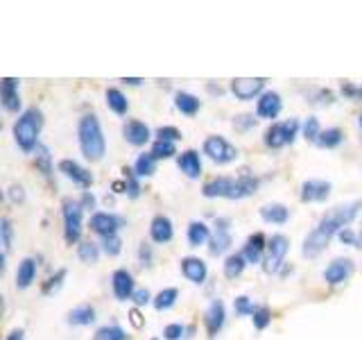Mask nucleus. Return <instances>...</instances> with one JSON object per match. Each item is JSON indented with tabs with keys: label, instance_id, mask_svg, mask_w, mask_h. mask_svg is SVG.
Here are the masks:
<instances>
[{
	"label": "nucleus",
	"instance_id": "34",
	"mask_svg": "<svg viewBox=\"0 0 362 340\" xmlns=\"http://www.w3.org/2000/svg\"><path fill=\"white\" fill-rule=\"evenodd\" d=\"M177 300H179V288L170 286V288H163V290H158L154 295L152 306H154L156 311H170L177 304Z\"/></svg>",
	"mask_w": 362,
	"mask_h": 340
},
{
	"label": "nucleus",
	"instance_id": "60",
	"mask_svg": "<svg viewBox=\"0 0 362 340\" xmlns=\"http://www.w3.org/2000/svg\"><path fill=\"white\" fill-rule=\"evenodd\" d=\"M150 340H158V338H150Z\"/></svg>",
	"mask_w": 362,
	"mask_h": 340
},
{
	"label": "nucleus",
	"instance_id": "15",
	"mask_svg": "<svg viewBox=\"0 0 362 340\" xmlns=\"http://www.w3.org/2000/svg\"><path fill=\"white\" fill-rule=\"evenodd\" d=\"M111 290H113V298H116L118 302H127V300L134 298L136 281H134V275L127 268L113 270V275H111Z\"/></svg>",
	"mask_w": 362,
	"mask_h": 340
},
{
	"label": "nucleus",
	"instance_id": "36",
	"mask_svg": "<svg viewBox=\"0 0 362 340\" xmlns=\"http://www.w3.org/2000/svg\"><path fill=\"white\" fill-rule=\"evenodd\" d=\"M11 241H14V225H11V220L7 218V215H3V218H0V245H3V270H5L7 254H9V249H11Z\"/></svg>",
	"mask_w": 362,
	"mask_h": 340
},
{
	"label": "nucleus",
	"instance_id": "14",
	"mask_svg": "<svg viewBox=\"0 0 362 340\" xmlns=\"http://www.w3.org/2000/svg\"><path fill=\"white\" fill-rule=\"evenodd\" d=\"M333 184L326 179H305L301 188H299V198L303 204H313V202H326L331 198Z\"/></svg>",
	"mask_w": 362,
	"mask_h": 340
},
{
	"label": "nucleus",
	"instance_id": "47",
	"mask_svg": "<svg viewBox=\"0 0 362 340\" xmlns=\"http://www.w3.org/2000/svg\"><path fill=\"white\" fill-rule=\"evenodd\" d=\"M258 123V116H254V113H240V116L233 118V128L238 132H249L252 128H256Z\"/></svg>",
	"mask_w": 362,
	"mask_h": 340
},
{
	"label": "nucleus",
	"instance_id": "58",
	"mask_svg": "<svg viewBox=\"0 0 362 340\" xmlns=\"http://www.w3.org/2000/svg\"><path fill=\"white\" fill-rule=\"evenodd\" d=\"M7 340H25V338H23V332H21V329H14V332H9Z\"/></svg>",
	"mask_w": 362,
	"mask_h": 340
},
{
	"label": "nucleus",
	"instance_id": "22",
	"mask_svg": "<svg viewBox=\"0 0 362 340\" xmlns=\"http://www.w3.org/2000/svg\"><path fill=\"white\" fill-rule=\"evenodd\" d=\"M177 168L184 173L188 179H199L204 173V164H202V154L197 150H184L177 154Z\"/></svg>",
	"mask_w": 362,
	"mask_h": 340
},
{
	"label": "nucleus",
	"instance_id": "50",
	"mask_svg": "<svg viewBox=\"0 0 362 340\" xmlns=\"http://www.w3.org/2000/svg\"><path fill=\"white\" fill-rule=\"evenodd\" d=\"M339 94L349 100H362V86L360 84H354V82H342L339 86Z\"/></svg>",
	"mask_w": 362,
	"mask_h": 340
},
{
	"label": "nucleus",
	"instance_id": "5",
	"mask_svg": "<svg viewBox=\"0 0 362 340\" xmlns=\"http://www.w3.org/2000/svg\"><path fill=\"white\" fill-rule=\"evenodd\" d=\"M62 220H64V241L66 245H79L84 232V207L79 200H62Z\"/></svg>",
	"mask_w": 362,
	"mask_h": 340
},
{
	"label": "nucleus",
	"instance_id": "18",
	"mask_svg": "<svg viewBox=\"0 0 362 340\" xmlns=\"http://www.w3.org/2000/svg\"><path fill=\"white\" fill-rule=\"evenodd\" d=\"M18 86H21V82H18V79H14V77H5L3 82H0V102H3V109L7 113H18L21 107H23Z\"/></svg>",
	"mask_w": 362,
	"mask_h": 340
},
{
	"label": "nucleus",
	"instance_id": "35",
	"mask_svg": "<svg viewBox=\"0 0 362 340\" xmlns=\"http://www.w3.org/2000/svg\"><path fill=\"white\" fill-rule=\"evenodd\" d=\"M344 141V132L339 128H326L322 134H320V141H317V145L324 147V150H335V147H339Z\"/></svg>",
	"mask_w": 362,
	"mask_h": 340
},
{
	"label": "nucleus",
	"instance_id": "1",
	"mask_svg": "<svg viewBox=\"0 0 362 340\" xmlns=\"http://www.w3.org/2000/svg\"><path fill=\"white\" fill-rule=\"evenodd\" d=\"M362 209V202L356 200V202H346V204H339V207L331 209L328 213H324L320 222H317L313 230L308 232V236L303 238V245H301V254L305 259H317L324 249L331 245L333 238L346 230V227H351V222H354L358 218V213Z\"/></svg>",
	"mask_w": 362,
	"mask_h": 340
},
{
	"label": "nucleus",
	"instance_id": "53",
	"mask_svg": "<svg viewBox=\"0 0 362 340\" xmlns=\"http://www.w3.org/2000/svg\"><path fill=\"white\" fill-rule=\"evenodd\" d=\"M7 200L11 204H21V202H25V188H23L21 184H11L7 188Z\"/></svg>",
	"mask_w": 362,
	"mask_h": 340
},
{
	"label": "nucleus",
	"instance_id": "17",
	"mask_svg": "<svg viewBox=\"0 0 362 340\" xmlns=\"http://www.w3.org/2000/svg\"><path fill=\"white\" fill-rule=\"evenodd\" d=\"M267 241L263 232H256V234H249L247 241L243 245V256L247 259V264L252 266H258L265 261V254H267Z\"/></svg>",
	"mask_w": 362,
	"mask_h": 340
},
{
	"label": "nucleus",
	"instance_id": "4",
	"mask_svg": "<svg viewBox=\"0 0 362 340\" xmlns=\"http://www.w3.org/2000/svg\"><path fill=\"white\" fill-rule=\"evenodd\" d=\"M41 130H43V111L39 107H28L23 109V113H18L14 128H11V134H14V141L23 152L34 154V150L41 145L39 141Z\"/></svg>",
	"mask_w": 362,
	"mask_h": 340
},
{
	"label": "nucleus",
	"instance_id": "37",
	"mask_svg": "<svg viewBox=\"0 0 362 340\" xmlns=\"http://www.w3.org/2000/svg\"><path fill=\"white\" fill-rule=\"evenodd\" d=\"M66 277H68V270L66 268L54 270L52 275L41 283V295H54V293H59L62 286H64V281H66Z\"/></svg>",
	"mask_w": 362,
	"mask_h": 340
},
{
	"label": "nucleus",
	"instance_id": "57",
	"mask_svg": "<svg viewBox=\"0 0 362 340\" xmlns=\"http://www.w3.org/2000/svg\"><path fill=\"white\" fill-rule=\"evenodd\" d=\"M122 82H124V84H129V86H139V84L145 82V79H143V77H122Z\"/></svg>",
	"mask_w": 362,
	"mask_h": 340
},
{
	"label": "nucleus",
	"instance_id": "12",
	"mask_svg": "<svg viewBox=\"0 0 362 340\" xmlns=\"http://www.w3.org/2000/svg\"><path fill=\"white\" fill-rule=\"evenodd\" d=\"M265 84H267L265 77H235V79H231L229 89L238 100L247 102V100H254V98L258 100L260 96H263Z\"/></svg>",
	"mask_w": 362,
	"mask_h": 340
},
{
	"label": "nucleus",
	"instance_id": "6",
	"mask_svg": "<svg viewBox=\"0 0 362 340\" xmlns=\"http://www.w3.org/2000/svg\"><path fill=\"white\" fill-rule=\"evenodd\" d=\"M299 132H301V123L297 118L272 123L263 134V143H265V147H269V150H281V147L292 145L297 141Z\"/></svg>",
	"mask_w": 362,
	"mask_h": 340
},
{
	"label": "nucleus",
	"instance_id": "45",
	"mask_svg": "<svg viewBox=\"0 0 362 340\" xmlns=\"http://www.w3.org/2000/svg\"><path fill=\"white\" fill-rule=\"evenodd\" d=\"M154 136H156L158 141H170V143H177V141L181 139V136H184V134H181V132L175 128V125H161V128H156Z\"/></svg>",
	"mask_w": 362,
	"mask_h": 340
},
{
	"label": "nucleus",
	"instance_id": "19",
	"mask_svg": "<svg viewBox=\"0 0 362 340\" xmlns=\"http://www.w3.org/2000/svg\"><path fill=\"white\" fill-rule=\"evenodd\" d=\"M179 268H181V275L190 283H195V286H202V283L209 279V266H206V261L199 256H184L179 261Z\"/></svg>",
	"mask_w": 362,
	"mask_h": 340
},
{
	"label": "nucleus",
	"instance_id": "26",
	"mask_svg": "<svg viewBox=\"0 0 362 340\" xmlns=\"http://www.w3.org/2000/svg\"><path fill=\"white\" fill-rule=\"evenodd\" d=\"M211 236H213V230L204 220H190L188 222L186 238H188L190 247H202V245L211 243Z\"/></svg>",
	"mask_w": 362,
	"mask_h": 340
},
{
	"label": "nucleus",
	"instance_id": "51",
	"mask_svg": "<svg viewBox=\"0 0 362 340\" xmlns=\"http://www.w3.org/2000/svg\"><path fill=\"white\" fill-rule=\"evenodd\" d=\"M337 238H339V243L342 245H351V247H360V238H358V234L351 230V227H346V230H342L337 234Z\"/></svg>",
	"mask_w": 362,
	"mask_h": 340
},
{
	"label": "nucleus",
	"instance_id": "30",
	"mask_svg": "<svg viewBox=\"0 0 362 340\" xmlns=\"http://www.w3.org/2000/svg\"><path fill=\"white\" fill-rule=\"evenodd\" d=\"M247 266L249 264H247V259L243 256V252H231V254H226V259H224L222 272H224L226 279H238L245 272Z\"/></svg>",
	"mask_w": 362,
	"mask_h": 340
},
{
	"label": "nucleus",
	"instance_id": "33",
	"mask_svg": "<svg viewBox=\"0 0 362 340\" xmlns=\"http://www.w3.org/2000/svg\"><path fill=\"white\" fill-rule=\"evenodd\" d=\"M156 157L152 154V152H143V154H139L136 157V162H134V173L139 175L141 179L143 177H152L154 173H156Z\"/></svg>",
	"mask_w": 362,
	"mask_h": 340
},
{
	"label": "nucleus",
	"instance_id": "3",
	"mask_svg": "<svg viewBox=\"0 0 362 340\" xmlns=\"http://www.w3.org/2000/svg\"><path fill=\"white\" fill-rule=\"evenodd\" d=\"M77 143L84 159L90 164H98L107 154V139L102 132V123L95 113H84L77 120Z\"/></svg>",
	"mask_w": 362,
	"mask_h": 340
},
{
	"label": "nucleus",
	"instance_id": "23",
	"mask_svg": "<svg viewBox=\"0 0 362 340\" xmlns=\"http://www.w3.org/2000/svg\"><path fill=\"white\" fill-rule=\"evenodd\" d=\"M150 238L156 245H165V243L173 241V238H175V225H173V220H170L168 215H163V213L154 215L152 222H150Z\"/></svg>",
	"mask_w": 362,
	"mask_h": 340
},
{
	"label": "nucleus",
	"instance_id": "2",
	"mask_svg": "<svg viewBox=\"0 0 362 340\" xmlns=\"http://www.w3.org/2000/svg\"><path fill=\"white\" fill-rule=\"evenodd\" d=\"M260 188V179L249 173V170H243L238 177H229V175H220V177H211L204 181L202 186V196L209 200H245L252 198L254 193Z\"/></svg>",
	"mask_w": 362,
	"mask_h": 340
},
{
	"label": "nucleus",
	"instance_id": "24",
	"mask_svg": "<svg viewBox=\"0 0 362 340\" xmlns=\"http://www.w3.org/2000/svg\"><path fill=\"white\" fill-rule=\"evenodd\" d=\"M39 275V264L34 256H25L16 268V288L18 290H28Z\"/></svg>",
	"mask_w": 362,
	"mask_h": 340
},
{
	"label": "nucleus",
	"instance_id": "55",
	"mask_svg": "<svg viewBox=\"0 0 362 340\" xmlns=\"http://www.w3.org/2000/svg\"><path fill=\"white\" fill-rule=\"evenodd\" d=\"M129 322L134 329H143L145 327V315L141 313V309H132L129 311Z\"/></svg>",
	"mask_w": 362,
	"mask_h": 340
},
{
	"label": "nucleus",
	"instance_id": "28",
	"mask_svg": "<svg viewBox=\"0 0 362 340\" xmlns=\"http://www.w3.org/2000/svg\"><path fill=\"white\" fill-rule=\"evenodd\" d=\"M32 157H34V168H37V173H41V177H45V179H52L54 166H52V154L48 150V145L41 143Z\"/></svg>",
	"mask_w": 362,
	"mask_h": 340
},
{
	"label": "nucleus",
	"instance_id": "59",
	"mask_svg": "<svg viewBox=\"0 0 362 340\" xmlns=\"http://www.w3.org/2000/svg\"><path fill=\"white\" fill-rule=\"evenodd\" d=\"M358 123H360V128H362V113H360V118H358Z\"/></svg>",
	"mask_w": 362,
	"mask_h": 340
},
{
	"label": "nucleus",
	"instance_id": "54",
	"mask_svg": "<svg viewBox=\"0 0 362 340\" xmlns=\"http://www.w3.org/2000/svg\"><path fill=\"white\" fill-rule=\"evenodd\" d=\"M79 204L84 207V211H93L95 213V196H93V191H82V198H79Z\"/></svg>",
	"mask_w": 362,
	"mask_h": 340
},
{
	"label": "nucleus",
	"instance_id": "9",
	"mask_svg": "<svg viewBox=\"0 0 362 340\" xmlns=\"http://www.w3.org/2000/svg\"><path fill=\"white\" fill-rule=\"evenodd\" d=\"M233 245V236H231V220L220 215L215 218L213 222V236H211V243H209V252L213 256H222L231 249Z\"/></svg>",
	"mask_w": 362,
	"mask_h": 340
},
{
	"label": "nucleus",
	"instance_id": "20",
	"mask_svg": "<svg viewBox=\"0 0 362 340\" xmlns=\"http://www.w3.org/2000/svg\"><path fill=\"white\" fill-rule=\"evenodd\" d=\"M224 322H226V306L222 300H213L206 313H204V327H206L209 338H218V334L224 329Z\"/></svg>",
	"mask_w": 362,
	"mask_h": 340
},
{
	"label": "nucleus",
	"instance_id": "48",
	"mask_svg": "<svg viewBox=\"0 0 362 340\" xmlns=\"http://www.w3.org/2000/svg\"><path fill=\"white\" fill-rule=\"evenodd\" d=\"M139 264L143 268H152V264H154V247L145 241L139 245Z\"/></svg>",
	"mask_w": 362,
	"mask_h": 340
},
{
	"label": "nucleus",
	"instance_id": "11",
	"mask_svg": "<svg viewBox=\"0 0 362 340\" xmlns=\"http://www.w3.org/2000/svg\"><path fill=\"white\" fill-rule=\"evenodd\" d=\"M122 225L124 220L113 211H95V213H90V220H88L90 232L98 234L100 238L116 236L122 230Z\"/></svg>",
	"mask_w": 362,
	"mask_h": 340
},
{
	"label": "nucleus",
	"instance_id": "8",
	"mask_svg": "<svg viewBox=\"0 0 362 340\" xmlns=\"http://www.w3.org/2000/svg\"><path fill=\"white\" fill-rule=\"evenodd\" d=\"M290 252V238L286 234H274L267 241V254L263 261V270L267 275H279L286 266V256Z\"/></svg>",
	"mask_w": 362,
	"mask_h": 340
},
{
	"label": "nucleus",
	"instance_id": "25",
	"mask_svg": "<svg viewBox=\"0 0 362 340\" xmlns=\"http://www.w3.org/2000/svg\"><path fill=\"white\" fill-rule=\"evenodd\" d=\"M258 213L267 225H286L290 220V209L281 202H267L258 209Z\"/></svg>",
	"mask_w": 362,
	"mask_h": 340
},
{
	"label": "nucleus",
	"instance_id": "40",
	"mask_svg": "<svg viewBox=\"0 0 362 340\" xmlns=\"http://www.w3.org/2000/svg\"><path fill=\"white\" fill-rule=\"evenodd\" d=\"M122 179H124V184H127V198L129 200H136V198H141V177L134 173V168H127L124 166L122 168Z\"/></svg>",
	"mask_w": 362,
	"mask_h": 340
},
{
	"label": "nucleus",
	"instance_id": "16",
	"mask_svg": "<svg viewBox=\"0 0 362 340\" xmlns=\"http://www.w3.org/2000/svg\"><path fill=\"white\" fill-rule=\"evenodd\" d=\"M152 130L147 128V123L139 120V118H129V120H124L122 125V139L127 141L129 145L134 147H143L152 141Z\"/></svg>",
	"mask_w": 362,
	"mask_h": 340
},
{
	"label": "nucleus",
	"instance_id": "7",
	"mask_svg": "<svg viewBox=\"0 0 362 340\" xmlns=\"http://www.w3.org/2000/svg\"><path fill=\"white\" fill-rule=\"evenodd\" d=\"M202 152L206 154L213 164H218V166H229L233 164L235 159H238V147L229 141V139H224V136L220 134H211L204 139L202 143Z\"/></svg>",
	"mask_w": 362,
	"mask_h": 340
},
{
	"label": "nucleus",
	"instance_id": "61",
	"mask_svg": "<svg viewBox=\"0 0 362 340\" xmlns=\"http://www.w3.org/2000/svg\"><path fill=\"white\" fill-rule=\"evenodd\" d=\"M360 247H362V241H360Z\"/></svg>",
	"mask_w": 362,
	"mask_h": 340
},
{
	"label": "nucleus",
	"instance_id": "52",
	"mask_svg": "<svg viewBox=\"0 0 362 340\" xmlns=\"http://www.w3.org/2000/svg\"><path fill=\"white\" fill-rule=\"evenodd\" d=\"M132 302L136 304V309H139V306H147V304H152V302H154V298H152V293L147 290V288H136V293H134Z\"/></svg>",
	"mask_w": 362,
	"mask_h": 340
},
{
	"label": "nucleus",
	"instance_id": "27",
	"mask_svg": "<svg viewBox=\"0 0 362 340\" xmlns=\"http://www.w3.org/2000/svg\"><path fill=\"white\" fill-rule=\"evenodd\" d=\"M175 107L179 113H184V116H197L199 109H202V100L197 96L188 94V91H177L175 94Z\"/></svg>",
	"mask_w": 362,
	"mask_h": 340
},
{
	"label": "nucleus",
	"instance_id": "46",
	"mask_svg": "<svg viewBox=\"0 0 362 340\" xmlns=\"http://www.w3.org/2000/svg\"><path fill=\"white\" fill-rule=\"evenodd\" d=\"M186 334H188V327L181 324V322H170L163 329V338L165 340H181Z\"/></svg>",
	"mask_w": 362,
	"mask_h": 340
},
{
	"label": "nucleus",
	"instance_id": "56",
	"mask_svg": "<svg viewBox=\"0 0 362 340\" xmlns=\"http://www.w3.org/2000/svg\"><path fill=\"white\" fill-rule=\"evenodd\" d=\"M111 191L116 193V196H127V184H124V179L111 181Z\"/></svg>",
	"mask_w": 362,
	"mask_h": 340
},
{
	"label": "nucleus",
	"instance_id": "42",
	"mask_svg": "<svg viewBox=\"0 0 362 340\" xmlns=\"http://www.w3.org/2000/svg\"><path fill=\"white\" fill-rule=\"evenodd\" d=\"M256 309H258V304H254V300L247 298V295H238L233 300V311L240 317H252L256 313Z\"/></svg>",
	"mask_w": 362,
	"mask_h": 340
},
{
	"label": "nucleus",
	"instance_id": "10",
	"mask_svg": "<svg viewBox=\"0 0 362 340\" xmlns=\"http://www.w3.org/2000/svg\"><path fill=\"white\" fill-rule=\"evenodd\" d=\"M354 272H356L354 259L337 256V259H333L331 264L324 268L322 277H324V281L328 283V286H342V283H346L351 277H354Z\"/></svg>",
	"mask_w": 362,
	"mask_h": 340
},
{
	"label": "nucleus",
	"instance_id": "49",
	"mask_svg": "<svg viewBox=\"0 0 362 340\" xmlns=\"http://www.w3.org/2000/svg\"><path fill=\"white\" fill-rule=\"evenodd\" d=\"M310 102H315V105H333L335 94H333L331 89H317L315 96L310 98Z\"/></svg>",
	"mask_w": 362,
	"mask_h": 340
},
{
	"label": "nucleus",
	"instance_id": "44",
	"mask_svg": "<svg viewBox=\"0 0 362 340\" xmlns=\"http://www.w3.org/2000/svg\"><path fill=\"white\" fill-rule=\"evenodd\" d=\"M252 322H254V329H258V332H265V329L269 327L272 322V311H269V306L265 304H260L256 313L252 315Z\"/></svg>",
	"mask_w": 362,
	"mask_h": 340
},
{
	"label": "nucleus",
	"instance_id": "31",
	"mask_svg": "<svg viewBox=\"0 0 362 340\" xmlns=\"http://www.w3.org/2000/svg\"><path fill=\"white\" fill-rule=\"evenodd\" d=\"M105 100H107V107H109L113 113H116V116H127V111H129V100H127V96H124L120 89H107Z\"/></svg>",
	"mask_w": 362,
	"mask_h": 340
},
{
	"label": "nucleus",
	"instance_id": "32",
	"mask_svg": "<svg viewBox=\"0 0 362 340\" xmlns=\"http://www.w3.org/2000/svg\"><path fill=\"white\" fill-rule=\"evenodd\" d=\"M100 254H102V247L100 243H93V241H82L77 245V259L82 261L86 266H95L100 261Z\"/></svg>",
	"mask_w": 362,
	"mask_h": 340
},
{
	"label": "nucleus",
	"instance_id": "13",
	"mask_svg": "<svg viewBox=\"0 0 362 340\" xmlns=\"http://www.w3.org/2000/svg\"><path fill=\"white\" fill-rule=\"evenodd\" d=\"M59 173L66 177V179H71L75 186L79 188H84V191H90V186H93V173H90L88 168H84L79 162H75V159H62L59 162Z\"/></svg>",
	"mask_w": 362,
	"mask_h": 340
},
{
	"label": "nucleus",
	"instance_id": "21",
	"mask_svg": "<svg viewBox=\"0 0 362 340\" xmlns=\"http://www.w3.org/2000/svg\"><path fill=\"white\" fill-rule=\"evenodd\" d=\"M281 111H283V98H281V94H276V91H265V94L256 100V116L258 118L274 123V118H279Z\"/></svg>",
	"mask_w": 362,
	"mask_h": 340
},
{
	"label": "nucleus",
	"instance_id": "43",
	"mask_svg": "<svg viewBox=\"0 0 362 340\" xmlns=\"http://www.w3.org/2000/svg\"><path fill=\"white\" fill-rule=\"evenodd\" d=\"M100 247H102V254H107V256H118V254L122 252V238H120V234L102 238V241H100Z\"/></svg>",
	"mask_w": 362,
	"mask_h": 340
},
{
	"label": "nucleus",
	"instance_id": "29",
	"mask_svg": "<svg viewBox=\"0 0 362 340\" xmlns=\"http://www.w3.org/2000/svg\"><path fill=\"white\" fill-rule=\"evenodd\" d=\"M68 324L73 327H88L95 322V309L90 304H79L73 311H68Z\"/></svg>",
	"mask_w": 362,
	"mask_h": 340
},
{
	"label": "nucleus",
	"instance_id": "38",
	"mask_svg": "<svg viewBox=\"0 0 362 340\" xmlns=\"http://www.w3.org/2000/svg\"><path fill=\"white\" fill-rule=\"evenodd\" d=\"M93 340H129V336L120 324H105L95 332Z\"/></svg>",
	"mask_w": 362,
	"mask_h": 340
},
{
	"label": "nucleus",
	"instance_id": "39",
	"mask_svg": "<svg viewBox=\"0 0 362 340\" xmlns=\"http://www.w3.org/2000/svg\"><path fill=\"white\" fill-rule=\"evenodd\" d=\"M322 123L320 118H315V116H308L303 123H301V136L305 141H310V143H317L320 141V134H322Z\"/></svg>",
	"mask_w": 362,
	"mask_h": 340
},
{
	"label": "nucleus",
	"instance_id": "41",
	"mask_svg": "<svg viewBox=\"0 0 362 340\" xmlns=\"http://www.w3.org/2000/svg\"><path fill=\"white\" fill-rule=\"evenodd\" d=\"M150 152L156 157V162H163V159H173L177 157V143H170V141H158L154 139L152 147H150Z\"/></svg>",
	"mask_w": 362,
	"mask_h": 340
}]
</instances>
